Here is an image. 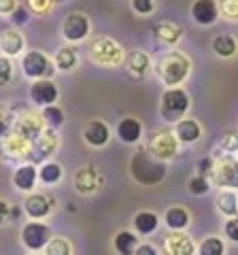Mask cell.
Wrapping results in <instances>:
<instances>
[{
  "mask_svg": "<svg viewBox=\"0 0 238 255\" xmlns=\"http://www.w3.org/2000/svg\"><path fill=\"white\" fill-rule=\"evenodd\" d=\"M166 164L162 159L153 157L149 151H136L130 159V174L132 179L142 187H153L162 183L166 177Z\"/></svg>",
  "mask_w": 238,
  "mask_h": 255,
  "instance_id": "1",
  "label": "cell"
},
{
  "mask_svg": "<svg viewBox=\"0 0 238 255\" xmlns=\"http://www.w3.org/2000/svg\"><path fill=\"white\" fill-rule=\"evenodd\" d=\"M155 73L166 85L177 87L189 75V60L179 51H168L155 62Z\"/></svg>",
  "mask_w": 238,
  "mask_h": 255,
  "instance_id": "2",
  "label": "cell"
},
{
  "mask_svg": "<svg viewBox=\"0 0 238 255\" xmlns=\"http://www.w3.org/2000/svg\"><path fill=\"white\" fill-rule=\"evenodd\" d=\"M187 109H189V96L185 90H181V87H168V90L162 94L160 115L164 122H168V124L181 122L183 115L187 113Z\"/></svg>",
  "mask_w": 238,
  "mask_h": 255,
  "instance_id": "3",
  "label": "cell"
},
{
  "mask_svg": "<svg viewBox=\"0 0 238 255\" xmlns=\"http://www.w3.org/2000/svg\"><path fill=\"white\" fill-rule=\"evenodd\" d=\"M90 53H92V60L100 64V66H119L125 60L123 47L111 36L94 38L90 45Z\"/></svg>",
  "mask_w": 238,
  "mask_h": 255,
  "instance_id": "4",
  "label": "cell"
},
{
  "mask_svg": "<svg viewBox=\"0 0 238 255\" xmlns=\"http://www.w3.org/2000/svg\"><path fill=\"white\" fill-rule=\"evenodd\" d=\"M209 181L215 183L217 187L238 189V159L234 157H219L213 162V170L209 174Z\"/></svg>",
  "mask_w": 238,
  "mask_h": 255,
  "instance_id": "5",
  "label": "cell"
},
{
  "mask_svg": "<svg viewBox=\"0 0 238 255\" xmlns=\"http://www.w3.org/2000/svg\"><path fill=\"white\" fill-rule=\"evenodd\" d=\"M147 151H149V153H151L153 157L166 162V159H172L174 155L179 153V140H177V136H174V132H170V130H160V132L153 134L151 140H149Z\"/></svg>",
  "mask_w": 238,
  "mask_h": 255,
  "instance_id": "6",
  "label": "cell"
},
{
  "mask_svg": "<svg viewBox=\"0 0 238 255\" xmlns=\"http://www.w3.org/2000/svg\"><path fill=\"white\" fill-rule=\"evenodd\" d=\"M53 66L55 64L41 51H28L21 60L23 75L30 77V79H36V81L38 79H49L53 75V70H55Z\"/></svg>",
  "mask_w": 238,
  "mask_h": 255,
  "instance_id": "7",
  "label": "cell"
},
{
  "mask_svg": "<svg viewBox=\"0 0 238 255\" xmlns=\"http://www.w3.org/2000/svg\"><path fill=\"white\" fill-rule=\"evenodd\" d=\"M45 122H43V117L41 115H34V113H23L21 117H15V122H13V130L17 136H21L23 140H28L30 145L41 136L43 130H45Z\"/></svg>",
  "mask_w": 238,
  "mask_h": 255,
  "instance_id": "8",
  "label": "cell"
},
{
  "mask_svg": "<svg viewBox=\"0 0 238 255\" xmlns=\"http://www.w3.org/2000/svg\"><path fill=\"white\" fill-rule=\"evenodd\" d=\"M49 241H51V232H49V228L41 221H30L21 228V243L30 251L45 249Z\"/></svg>",
  "mask_w": 238,
  "mask_h": 255,
  "instance_id": "9",
  "label": "cell"
},
{
  "mask_svg": "<svg viewBox=\"0 0 238 255\" xmlns=\"http://www.w3.org/2000/svg\"><path fill=\"white\" fill-rule=\"evenodd\" d=\"M62 34H64V38L70 43L85 41L87 34H90V19H87V15L70 13L64 19V23H62Z\"/></svg>",
  "mask_w": 238,
  "mask_h": 255,
  "instance_id": "10",
  "label": "cell"
},
{
  "mask_svg": "<svg viewBox=\"0 0 238 255\" xmlns=\"http://www.w3.org/2000/svg\"><path fill=\"white\" fill-rule=\"evenodd\" d=\"M60 145V138H58V132L51 130V128H45L43 134L32 142V149H30V157L34 162H43L49 155L55 153V149Z\"/></svg>",
  "mask_w": 238,
  "mask_h": 255,
  "instance_id": "11",
  "label": "cell"
},
{
  "mask_svg": "<svg viewBox=\"0 0 238 255\" xmlns=\"http://www.w3.org/2000/svg\"><path fill=\"white\" fill-rule=\"evenodd\" d=\"M58 85H55L51 79H38V81L32 83L30 87V100L34 102L36 107H49V105H55V100H58Z\"/></svg>",
  "mask_w": 238,
  "mask_h": 255,
  "instance_id": "12",
  "label": "cell"
},
{
  "mask_svg": "<svg viewBox=\"0 0 238 255\" xmlns=\"http://www.w3.org/2000/svg\"><path fill=\"white\" fill-rule=\"evenodd\" d=\"M30 145L28 140H23L21 136H17L15 132H9L4 138H0V155L6 159H23L30 155Z\"/></svg>",
  "mask_w": 238,
  "mask_h": 255,
  "instance_id": "13",
  "label": "cell"
},
{
  "mask_svg": "<svg viewBox=\"0 0 238 255\" xmlns=\"http://www.w3.org/2000/svg\"><path fill=\"white\" fill-rule=\"evenodd\" d=\"M164 251L168 255H194L196 253L194 238L183 234V232H172V234L166 236Z\"/></svg>",
  "mask_w": 238,
  "mask_h": 255,
  "instance_id": "14",
  "label": "cell"
},
{
  "mask_svg": "<svg viewBox=\"0 0 238 255\" xmlns=\"http://www.w3.org/2000/svg\"><path fill=\"white\" fill-rule=\"evenodd\" d=\"M192 17L198 26H213L219 17L215 0H196L192 4Z\"/></svg>",
  "mask_w": 238,
  "mask_h": 255,
  "instance_id": "15",
  "label": "cell"
},
{
  "mask_svg": "<svg viewBox=\"0 0 238 255\" xmlns=\"http://www.w3.org/2000/svg\"><path fill=\"white\" fill-rule=\"evenodd\" d=\"M149 66H151V62H149V55L145 51H132L128 58L123 60L125 73H128V77L134 79V81H138V79H145Z\"/></svg>",
  "mask_w": 238,
  "mask_h": 255,
  "instance_id": "16",
  "label": "cell"
},
{
  "mask_svg": "<svg viewBox=\"0 0 238 255\" xmlns=\"http://www.w3.org/2000/svg\"><path fill=\"white\" fill-rule=\"evenodd\" d=\"M51 206H53V202L43 194H30L26 200H23V211H26L30 219L47 217V215L51 213Z\"/></svg>",
  "mask_w": 238,
  "mask_h": 255,
  "instance_id": "17",
  "label": "cell"
},
{
  "mask_svg": "<svg viewBox=\"0 0 238 255\" xmlns=\"http://www.w3.org/2000/svg\"><path fill=\"white\" fill-rule=\"evenodd\" d=\"M83 138L87 145H92V147H105L111 138L109 126L105 122H100V119H92L83 130Z\"/></svg>",
  "mask_w": 238,
  "mask_h": 255,
  "instance_id": "18",
  "label": "cell"
},
{
  "mask_svg": "<svg viewBox=\"0 0 238 255\" xmlns=\"http://www.w3.org/2000/svg\"><path fill=\"white\" fill-rule=\"evenodd\" d=\"M174 136H177L179 142L194 145V142H198L202 136V128L196 119H181V122L174 124Z\"/></svg>",
  "mask_w": 238,
  "mask_h": 255,
  "instance_id": "19",
  "label": "cell"
},
{
  "mask_svg": "<svg viewBox=\"0 0 238 255\" xmlns=\"http://www.w3.org/2000/svg\"><path fill=\"white\" fill-rule=\"evenodd\" d=\"M151 34H153V38L157 43L174 45V43L181 41L183 30H181V26H177V23H172V21H160L151 28Z\"/></svg>",
  "mask_w": 238,
  "mask_h": 255,
  "instance_id": "20",
  "label": "cell"
},
{
  "mask_svg": "<svg viewBox=\"0 0 238 255\" xmlns=\"http://www.w3.org/2000/svg\"><path fill=\"white\" fill-rule=\"evenodd\" d=\"M100 185V177L92 166H83L75 174V189L79 194H94Z\"/></svg>",
  "mask_w": 238,
  "mask_h": 255,
  "instance_id": "21",
  "label": "cell"
},
{
  "mask_svg": "<svg viewBox=\"0 0 238 255\" xmlns=\"http://www.w3.org/2000/svg\"><path fill=\"white\" fill-rule=\"evenodd\" d=\"M38 179V170L34 164H21L17 170L13 172V185L19 191H32Z\"/></svg>",
  "mask_w": 238,
  "mask_h": 255,
  "instance_id": "22",
  "label": "cell"
},
{
  "mask_svg": "<svg viewBox=\"0 0 238 255\" xmlns=\"http://www.w3.org/2000/svg\"><path fill=\"white\" fill-rule=\"evenodd\" d=\"M0 51L6 58H13V55H17L23 51V36L19 34L17 30H4L2 34H0Z\"/></svg>",
  "mask_w": 238,
  "mask_h": 255,
  "instance_id": "23",
  "label": "cell"
},
{
  "mask_svg": "<svg viewBox=\"0 0 238 255\" xmlns=\"http://www.w3.org/2000/svg\"><path fill=\"white\" fill-rule=\"evenodd\" d=\"M117 136L121 138L123 142H128V145H132V142H138L140 136H142V126L138 119L134 117H125L119 122L117 126Z\"/></svg>",
  "mask_w": 238,
  "mask_h": 255,
  "instance_id": "24",
  "label": "cell"
},
{
  "mask_svg": "<svg viewBox=\"0 0 238 255\" xmlns=\"http://www.w3.org/2000/svg\"><path fill=\"white\" fill-rule=\"evenodd\" d=\"M157 226H160V219H157V215L151 211H140L134 215V228H136V232L142 236L153 234Z\"/></svg>",
  "mask_w": 238,
  "mask_h": 255,
  "instance_id": "25",
  "label": "cell"
},
{
  "mask_svg": "<svg viewBox=\"0 0 238 255\" xmlns=\"http://www.w3.org/2000/svg\"><path fill=\"white\" fill-rule=\"evenodd\" d=\"M113 247L119 255H134V251H136V247H138V238L132 232H128V230H121V232L115 234Z\"/></svg>",
  "mask_w": 238,
  "mask_h": 255,
  "instance_id": "26",
  "label": "cell"
},
{
  "mask_svg": "<svg viewBox=\"0 0 238 255\" xmlns=\"http://www.w3.org/2000/svg\"><path fill=\"white\" fill-rule=\"evenodd\" d=\"M164 221L172 232H181V230H185L189 226V213L185 209H181V206H172V209L166 211Z\"/></svg>",
  "mask_w": 238,
  "mask_h": 255,
  "instance_id": "27",
  "label": "cell"
},
{
  "mask_svg": "<svg viewBox=\"0 0 238 255\" xmlns=\"http://www.w3.org/2000/svg\"><path fill=\"white\" fill-rule=\"evenodd\" d=\"M217 209L226 217H236L238 215V194L234 189H224L217 196Z\"/></svg>",
  "mask_w": 238,
  "mask_h": 255,
  "instance_id": "28",
  "label": "cell"
},
{
  "mask_svg": "<svg viewBox=\"0 0 238 255\" xmlns=\"http://www.w3.org/2000/svg\"><path fill=\"white\" fill-rule=\"evenodd\" d=\"M213 51H215L219 58H232V55L238 51V43L234 36L230 34H217L213 38Z\"/></svg>",
  "mask_w": 238,
  "mask_h": 255,
  "instance_id": "29",
  "label": "cell"
},
{
  "mask_svg": "<svg viewBox=\"0 0 238 255\" xmlns=\"http://www.w3.org/2000/svg\"><path fill=\"white\" fill-rule=\"evenodd\" d=\"M77 49L75 47H62V49L55 53V60L53 64L58 66L60 70H64V73H68V70H73L77 66Z\"/></svg>",
  "mask_w": 238,
  "mask_h": 255,
  "instance_id": "30",
  "label": "cell"
},
{
  "mask_svg": "<svg viewBox=\"0 0 238 255\" xmlns=\"http://www.w3.org/2000/svg\"><path fill=\"white\" fill-rule=\"evenodd\" d=\"M62 174H64V170H62V166L58 162H45L41 168H38V179H41L45 185H55Z\"/></svg>",
  "mask_w": 238,
  "mask_h": 255,
  "instance_id": "31",
  "label": "cell"
},
{
  "mask_svg": "<svg viewBox=\"0 0 238 255\" xmlns=\"http://www.w3.org/2000/svg\"><path fill=\"white\" fill-rule=\"evenodd\" d=\"M43 122L47 128H51V130H58V128L64 124V111H62L58 105H49V107H45L43 109Z\"/></svg>",
  "mask_w": 238,
  "mask_h": 255,
  "instance_id": "32",
  "label": "cell"
},
{
  "mask_svg": "<svg viewBox=\"0 0 238 255\" xmlns=\"http://www.w3.org/2000/svg\"><path fill=\"white\" fill-rule=\"evenodd\" d=\"M224 253H226V245L217 236H206L200 243V247H198V255H224Z\"/></svg>",
  "mask_w": 238,
  "mask_h": 255,
  "instance_id": "33",
  "label": "cell"
},
{
  "mask_svg": "<svg viewBox=\"0 0 238 255\" xmlns=\"http://www.w3.org/2000/svg\"><path fill=\"white\" fill-rule=\"evenodd\" d=\"M45 255H73V247H70L66 238L51 236V241L45 247Z\"/></svg>",
  "mask_w": 238,
  "mask_h": 255,
  "instance_id": "34",
  "label": "cell"
},
{
  "mask_svg": "<svg viewBox=\"0 0 238 255\" xmlns=\"http://www.w3.org/2000/svg\"><path fill=\"white\" fill-rule=\"evenodd\" d=\"M13 81V62L6 55H0V87H6Z\"/></svg>",
  "mask_w": 238,
  "mask_h": 255,
  "instance_id": "35",
  "label": "cell"
},
{
  "mask_svg": "<svg viewBox=\"0 0 238 255\" xmlns=\"http://www.w3.org/2000/svg\"><path fill=\"white\" fill-rule=\"evenodd\" d=\"M209 189H211V181L206 179V177L196 174V177L189 179V191H192L194 196H204Z\"/></svg>",
  "mask_w": 238,
  "mask_h": 255,
  "instance_id": "36",
  "label": "cell"
},
{
  "mask_svg": "<svg viewBox=\"0 0 238 255\" xmlns=\"http://www.w3.org/2000/svg\"><path fill=\"white\" fill-rule=\"evenodd\" d=\"M217 9H219V13L224 15V17L232 19V21L238 19V0H219Z\"/></svg>",
  "mask_w": 238,
  "mask_h": 255,
  "instance_id": "37",
  "label": "cell"
},
{
  "mask_svg": "<svg viewBox=\"0 0 238 255\" xmlns=\"http://www.w3.org/2000/svg\"><path fill=\"white\" fill-rule=\"evenodd\" d=\"M13 122H15V117H13L11 111L0 107V138H4L6 134L13 130Z\"/></svg>",
  "mask_w": 238,
  "mask_h": 255,
  "instance_id": "38",
  "label": "cell"
},
{
  "mask_svg": "<svg viewBox=\"0 0 238 255\" xmlns=\"http://www.w3.org/2000/svg\"><path fill=\"white\" fill-rule=\"evenodd\" d=\"M219 147L226 151V153H234L238 151V134L236 132H226L219 140Z\"/></svg>",
  "mask_w": 238,
  "mask_h": 255,
  "instance_id": "39",
  "label": "cell"
},
{
  "mask_svg": "<svg viewBox=\"0 0 238 255\" xmlns=\"http://www.w3.org/2000/svg\"><path fill=\"white\" fill-rule=\"evenodd\" d=\"M132 9L140 15H149L155 9V0H132Z\"/></svg>",
  "mask_w": 238,
  "mask_h": 255,
  "instance_id": "40",
  "label": "cell"
},
{
  "mask_svg": "<svg viewBox=\"0 0 238 255\" xmlns=\"http://www.w3.org/2000/svg\"><path fill=\"white\" fill-rule=\"evenodd\" d=\"M28 19H30L28 9L26 6H21V4H17V9L11 13V21L15 23V26H23V23H28Z\"/></svg>",
  "mask_w": 238,
  "mask_h": 255,
  "instance_id": "41",
  "label": "cell"
},
{
  "mask_svg": "<svg viewBox=\"0 0 238 255\" xmlns=\"http://www.w3.org/2000/svg\"><path fill=\"white\" fill-rule=\"evenodd\" d=\"M226 236L232 243H238V215H236V217H230L226 221Z\"/></svg>",
  "mask_w": 238,
  "mask_h": 255,
  "instance_id": "42",
  "label": "cell"
},
{
  "mask_svg": "<svg viewBox=\"0 0 238 255\" xmlns=\"http://www.w3.org/2000/svg\"><path fill=\"white\" fill-rule=\"evenodd\" d=\"M28 4L32 6L34 13H47L53 2H51V0H28Z\"/></svg>",
  "mask_w": 238,
  "mask_h": 255,
  "instance_id": "43",
  "label": "cell"
},
{
  "mask_svg": "<svg viewBox=\"0 0 238 255\" xmlns=\"http://www.w3.org/2000/svg\"><path fill=\"white\" fill-rule=\"evenodd\" d=\"M211 170H213V159H202L200 164H198V174H200V177H206L209 179V174H211Z\"/></svg>",
  "mask_w": 238,
  "mask_h": 255,
  "instance_id": "44",
  "label": "cell"
},
{
  "mask_svg": "<svg viewBox=\"0 0 238 255\" xmlns=\"http://www.w3.org/2000/svg\"><path fill=\"white\" fill-rule=\"evenodd\" d=\"M17 9V0H0V13L2 15H11Z\"/></svg>",
  "mask_w": 238,
  "mask_h": 255,
  "instance_id": "45",
  "label": "cell"
},
{
  "mask_svg": "<svg viewBox=\"0 0 238 255\" xmlns=\"http://www.w3.org/2000/svg\"><path fill=\"white\" fill-rule=\"evenodd\" d=\"M134 255H157V249L153 245H147V243H142L136 247V251H134Z\"/></svg>",
  "mask_w": 238,
  "mask_h": 255,
  "instance_id": "46",
  "label": "cell"
},
{
  "mask_svg": "<svg viewBox=\"0 0 238 255\" xmlns=\"http://www.w3.org/2000/svg\"><path fill=\"white\" fill-rule=\"evenodd\" d=\"M9 215H11V206H9V202L6 200H0V226L9 219Z\"/></svg>",
  "mask_w": 238,
  "mask_h": 255,
  "instance_id": "47",
  "label": "cell"
},
{
  "mask_svg": "<svg viewBox=\"0 0 238 255\" xmlns=\"http://www.w3.org/2000/svg\"><path fill=\"white\" fill-rule=\"evenodd\" d=\"M51 2H66V0H51Z\"/></svg>",
  "mask_w": 238,
  "mask_h": 255,
  "instance_id": "48",
  "label": "cell"
}]
</instances>
